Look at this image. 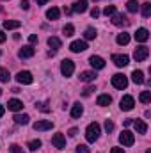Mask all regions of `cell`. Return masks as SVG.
Here are the masks:
<instances>
[{
    "label": "cell",
    "mask_w": 151,
    "mask_h": 153,
    "mask_svg": "<svg viewBox=\"0 0 151 153\" xmlns=\"http://www.w3.org/2000/svg\"><path fill=\"white\" fill-rule=\"evenodd\" d=\"M100 134H101V126H100L98 123H91V125H87V128H85V139H87L89 143L98 141Z\"/></svg>",
    "instance_id": "cell-1"
},
{
    "label": "cell",
    "mask_w": 151,
    "mask_h": 153,
    "mask_svg": "<svg viewBox=\"0 0 151 153\" xmlns=\"http://www.w3.org/2000/svg\"><path fill=\"white\" fill-rule=\"evenodd\" d=\"M148 55H150V48H148V46H144V45L137 46V48H135V52H133V59H135L137 62L146 61V59H148Z\"/></svg>",
    "instance_id": "cell-2"
},
{
    "label": "cell",
    "mask_w": 151,
    "mask_h": 153,
    "mask_svg": "<svg viewBox=\"0 0 151 153\" xmlns=\"http://www.w3.org/2000/svg\"><path fill=\"white\" fill-rule=\"evenodd\" d=\"M112 85L115 89H126V85H128V78L123 75V73H115L112 76Z\"/></svg>",
    "instance_id": "cell-3"
},
{
    "label": "cell",
    "mask_w": 151,
    "mask_h": 153,
    "mask_svg": "<svg viewBox=\"0 0 151 153\" xmlns=\"http://www.w3.org/2000/svg\"><path fill=\"white\" fill-rule=\"evenodd\" d=\"M119 107H121V111H124V112L132 111V109L135 107V100H133V96H130V94L123 96L121 102H119Z\"/></svg>",
    "instance_id": "cell-4"
},
{
    "label": "cell",
    "mask_w": 151,
    "mask_h": 153,
    "mask_svg": "<svg viewBox=\"0 0 151 153\" xmlns=\"http://www.w3.org/2000/svg\"><path fill=\"white\" fill-rule=\"evenodd\" d=\"M73 71H75V64H73V61L64 59V61L61 62V73H62L64 76H71L73 75Z\"/></svg>",
    "instance_id": "cell-5"
},
{
    "label": "cell",
    "mask_w": 151,
    "mask_h": 153,
    "mask_svg": "<svg viewBox=\"0 0 151 153\" xmlns=\"http://www.w3.org/2000/svg\"><path fill=\"white\" fill-rule=\"evenodd\" d=\"M119 143L123 146H132L135 143V135L130 132V130H123V134L119 135Z\"/></svg>",
    "instance_id": "cell-6"
},
{
    "label": "cell",
    "mask_w": 151,
    "mask_h": 153,
    "mask_svg": "<svg viewBox=\"0 0 151 153\" xmlns=\"http://www.w3.org/2000/svg\"><path fill=\"white\" fill-rule=\"evenodd\" d=\"M112 62L117 66V68H124V66H128L130 57H128V55H124V53H114V55H112Z\"/></svg>",
    "instance_id": "cell-7"
},
{
    "label": "cell",
    "mask_w": 151,
    "mask_h": 153,
    "mask_svg": "<svg viewBox=\"0 0 151 153\" xmlns=\"http://www.w3.org/2000/svg\"><path fill=\"white\" fill-rule=\"evenodd\" d=\"M16 80H18V84L29 85V84H32V82H34V76H32L30 71H20V73L16 75Z\"/></svg>",
    "instance_id": "cell-8"
},
{
    "label": "cell",
    "mask_w": 151,
    "mask_h": 153,
    "mask_svg": "<svg viewBox=\"0 0 151 153\" xmlns=\"http://www.w3.org/2000/svg\"><path fill=\"white\" fill-rule=\"evenodd\" d=\"M112 23L115 27H128L130 25V20L124 16V14H117V13H114L112 14Z\"/></svg>",
    "instance_id": "cell-9"
},
{
    "label": "cell",
    "mask_w": 151,
    "mask_h": 153,
    "mask_svg": "<svg viewBox=\"0 0 151 153\" xmlns=\"http://www.w3.org/2000/svg\"><path fill=\"white\" fill-rule=\"evenodd\" d=\"M52 144H53L57 150H64V148H66V137L59 132V134H55V135L52 137Z\"/></svg>",
    "instance_id": "cell-10"
},
{
    "label": "cell",
    "mask_w": 151,
    "mask_h": 153,
    "mask_svg": "<svg viewBox=\"0 0 151 153\" xmlns=\"http://www.w3.org/2000/svg\"><path fill=\"white\" fill-rule=\"evenodd\" d=\"M52 126H53V123H52V121H48V119H43V121H36V123H34V130H36V132L50 130Z\"/></svg>",
    "instance_id": "cell-11"
},
{
    "label": "cell",
    "mask_w": 151,
    "mask_h": 153,
    "mask_svg": "<svg viewBox=\"0 0 151 153\" xmlns=\"http://www.w3.org/2000/svg\"><path fill=\"white\" fill-rule=\"evenodd\" d=\"M89 64H91L94 70H103V68H105V61H103L100 55H93V57L89 59Z\"/></svg>",
    "instance_id": "cell-12"
},
{
    "label": "cell",
    "mask_w": 151,
    "mask_h": 153,
    "mask_svg": "<svg viewBox=\"0 0 151 153\" xmlns=\"http://www.w3.org/2000/svg\"><path fill=\"white\" fill-rule=\"evenodd\" d=\"M70 50L71 52H75V53H80V52H84V50H87V43L85 41H73L71 45H70Z\"/></svg>",
    "instance_id": "cell-13"
},
{
    "label": "cell",
    "mask_w": 151,
    "mask_h": 153,
    "mask_svg": "<svg viewBox=\"0 0 151 153\" xmlns=\"http://www.w3.org/2000/svg\"><path fill=\"white\" fill-rule=\"evenodd\" d=\"M135 39L139 41V43H146L148 39H150V30L148 29H137V32H135Z\"/></svg>",
    "instance_id": "cell-14"
},
{
    "label": "cell",
    "mask_w": 151,
    "mask_h": 153,
    "mask_svg": "<svg viewBox=\"0 0 151 153\" xmlns=\"http://www.w3.org/2000/svg\"><path fill=\"white\" fill-rule=\"evenodd\" d=\"M34 53H36V50L29 45V46H23V48L18 52V57H20V59H29V57H32Z\"/></svg>",
    "instance_id": "cell-15"
},
{
    "label": "cell",
    "mask_w": 151,
    "mask_h": 153,
    "mask_svg": "<svg viewBox=\"0 0 151 153\" xmlns=\"http://www.w3.org/2000/svg\"><path fill=\"white\" fill-rule=\"evenodd\" d=\"M7 107H9V111H13V112H18V111H21V109H23V102H20L18 98H13V100H9Z\"/></svg>",
    "instance_id": "cell-16"
},
{
    "label": "cell",
    "mask_w": 151,
    "mask_h": 153,
    "mask_svg": "<svg viewBox=\"0 0 151 153\" xmlns=\"http://www.w3.org/2000/svg\"><path fill=\"white\" fill-rule=\"evenodd\" d=\"M132 125L135 126L137 134H146V132H148V125H146L142 119H135V121H132Z\"/></svg>",
    "instance_id": "cell-17"
},
{
    "label": "cell",
    "mask_w": 151,
    "mask_h": 153,
    "mask_svg": "<svg viewBox=\"0 0 151 153\" xmlns=\"http://www.w3.org/2000/svg\"><path fill=\"white\" fill-rule=\"evenodd\" d=\"M96 103H98L100 107H107V105L112 103V96H110V94H100L98 100H96Z\"/></svg>",
    "instance_id": "cell-18"
},
{
    "label": "cell",
    "mask_w": 151,
    "mask_h": 153,
    "mask_svg": "<svg viewBox=\"0 0 151 153\" xmlns=\"http://www.w3.org/2000/svg\"><path fill=\"white\" fill-rule=\"evenodd\" d=\"M75 13H85L87 11V0H76V4L73 5Z\"/></svg>",
    "instance_id": "cell-19"
},
{
    "label": "cell",
    "mask_w": 151,
    "mask_h": 153,
    "mask_svg": "<svg viewBox=\"0 0 151 153\" xmlns=\"http://www.w3.org/2000/svg\"><path fill=\"white\" fill-rule=\"evenodd\" d=\"M96 78V73L94 71H82L80 73V80L82 82H93Z\"/></svg>",
    "instance_id": "cell-20"
},
{
    "label": "cell",
    "mask_w": 151,
    "mask_h": 153,
    "mask_svg": "<svg viewBox=\"0 0 151 153\" xmlns=\"http://www.w3.org/2000/svg\"><path fill=\"white\" fill-rule=\"evenodd\" d=\"M59 16H61V11L57 7H52V9L46 11V18L48 20H59Z\"/></svg>",
    "instance_id": "cell-21"
},
{
    "label": "cell",
    "mask_w": 151,
    "mask_h": 153,
    "mask_svg": "<svg viewBox=\"0 0 151 153\" xmlns=\"http://www.w3.org/2000/svg\"><path fill=\"white\" fill-rule=\"evenodd\" d=\"M132 80H133L135 84H144V73H142L141 70H135V71L132 73Z\"/></svg>",
    "instance_id": "cell-22"
},
{
    "label": "cell",
    "mask_w": 151,
    "mask_h": 153,
    "mask_svg": "<svg viewBox=\"0 0 151 153\" xmlns=\"http://www.w3.org/2000/svg\"><path fill=\"white\" fill-rule=\"evenodd\" d=\"M115 41H117V45H128L130 43V34L128 32H121V34H117Z\"/></svg>",
    "instance_id": "cell-23"
},
{
    "label": "cell",
    "mask_w": 151,
    "mask_h": 153,
    "mask_svg": "<svg viewBox=\"0 0 151 153\" xmlns=\"http://www.w3.org/2000/svg\"><path fill=\"white\" fill-rule=\"evenodd\" d=\"M82 114H84V107H82L80 103H75V105H73V109H71V117L78 119Z\"/></svg>",
    "instance_id": "cell-24"
},
{
    "label": "cell",
    "mask_w": 151,
    "mask_h": 153,
    "mask_svg": "<svg viewBox=\"0 0 151 153\" xmlns=\"http://www.w3.org/2000/svg\"><path fill=\"white\" fill-rule=\"evenodd\" d=\"M21 23L20 22H16V20H5L4 22V29H7V30H13V29H18Z\"/></svg>",
    "instance_id": "cell-25"
},
{
    "label": "cell",
    "mask_w": 151,
    "mask_h": 153,
    "mask_svg": "<svg viewBox=\"0 0 151 153\" xmlns=\"http://www.w3.org/2000/svg\"><path fill=\"white\" fill-rule=\"evenodd\" d=\"M61 45H62V41L59 38H55V36H52V38H48V46L50 48H53V50H57V48H61Z\"/></svg>",
    "instance_id": "cell-26"
},
{
    "label": "cell",
    "mask_w": 151,
    "mask_h": 153,
    "mask_svg": "<svg viewBox=\"0 0 151 153\" xmlns=\"http://www.w3.org/2000/svg\"><path fill=\"white\" fill-rule=\"evenodd\" d=\"M139 7H141L142 16H144V18H150L151 16V4L150 2H146V4H142V5H139Z\"/></svg>",
    "instance_id": "cell-27"
},
{
    "label": "cell",
    "mask_w": 151,
    "mask_h": 153,
    "mask_svg": "<svg viewBox=\"0 0 151 153\" xmlns=\"http://www.w3.org/2000/svg\"><path fill=\"white\" fill-rule=\"evenodd\" d=\"M29 119H30V117H29L27 114H16V116H14L16 125H27V123H29Z\"/></svg>",
    "instance_id": "cell-28"
},
{
    "label": "cell",
    "mask_w": 151,
    "mask_h": 153,
    "mask_svg": "<svg viewBox=\"0 0 151 153\" xmlns=\"http://www.w3.org/2000/svg\"><path fill=\"white\" fill-rule=\"evenodd\" d=\"M126 9H128L130 13H137V9H139L137 0H128V2H126Z\"/></svg>",
    "instance_id": "cell-29"
},
{
    "label": "cell",
    "mask_w": 151,
    "mask_h": 153,
    "mask_svg": "<svg viewBox=\"0 0 151 153\" xmlns=\"http://www.w3.org/2000/svg\"><path fill=\"white\" fill-rule=\"evenodd\" d=\"M62 32H64V36H66V38H71V36L75 34V27H73L71 23H68V25H64Z\"/></svg>",
    "instance_id": "cell-30"
},
{
    "label": "cell",
    "mask_w": 151,
    "mask_h": 153,
    "mask_svg": "<svg viewBox=\"0 0 151 153\" xmlns=\"http://www.w3.org/2000/svg\"><path fill=\"white\" fill-rule=\"evenodd\" d=\"M96 29H93V27H89V29H85V32H84V38L85 39H94L96 38Z\"/></svg>",
    "instance_id": "cell-31"
},
{
    "label": "cell",
    "mask_w": 151,
    "mask_h": 153,
    "mask_svg": "<svg viewBox=\"0 0 151 153\" xmlns=\"http://www.w3.org/2000/svg\"><path fill=\"white\" fill-rule=\"evenodd\" d=\"M139 100H141L142 103H150V102H151V93H150V91H142V93H141V96H139Z\"/></svg>",
    "instance_id": "cell-32"
},
{
    "label": "cell",
    "mask_w": 151,
    "mask_h": 153,
    "mask_svg": "<svg viewBox=\"0 0 151 153\" xmlns=\"http://www.w3.org/2000/svg\"><path fill=\"white\" fill-rule=\"evenodd\" d=\"M39 148H41V141H39V139H34V141L29 143V150H30V152H36Z\"/></svg>",
    "instance_id": "cell-33"
},
{
    "label": "cell",
    "mask_w": 151,
    "mask_h": 153,
    "mask_svg": "<svg viewBox=\"0 0 151 153\" xmlns=\"http://www.w3.org/2000/svg\"><path fill=\"white\" fill-rule=\"evenodd\" d=\"M9 78H11L9 71L5 68H0V82H9Z\"/></svg>",
    "instance_id": "cell-34"
},
{
    "label": "cell",
    "mask_w": 151,
    "mask_h": 153,
    "mask_svg": "<svg viewBox=\"0 0 151 153\" xmlns=\"http://www.w3.org/2000/svg\"><path fill=\"white\" fill-rule=\"evenodd\" d=\"M114 13H115V5H107V7L103 9V14H105V16H112Z\"/></svg>",
    "instance_id": "cell-35"
},
{
    "label": "cell",
    "mask_w": 151,
    "mask_h": 153,
    "mask_svg": "<svg viewBox=\"0 0 151 153\" xmlns=\"http://www.w3.org/2000/svg\"><path fill=\"white\" fill-rule=\"evenodd\" d=\"M76 153H91V150H89V146H85V144H78V146H76Z\"/></svg>",
    "instance_id": "cell-36"
},
{
    "label": "cell",
    "mask_w": 151,
    "mask_h": 153,
    "mask_svg": "<svg viewBox=\"0 0 151 153\" xmlns=\"http://www.w3.org/2000/svg\"><path fill=\"white\" fill-rule=\"evenodd\" d=\"M36 107H38L41 112H50V107H48V103H46V102H43V103H38Z\"/></svg>",
    "instance_id": "cell-37"
},
{
    "label": "cell",
    "mask_w": 151,
    "mask_h": 153,
    "mask_svg": "<svg viewBox=\"0 0 151 153\" xmlns=\"http://www.w3.org/2000/svg\"><path fill=\"white\" fill-rule=\"evenodd\" d=\"M9 150H11V153H25L23 150H21V146H18V144H11Z\"/></svg>",
    "instance_id": "cell-38"
},
{
    "label": "cell",
    "mask_w": 151,
    "mask_h": 153,
    "mask_svg": "<svg viewBox=\"0 0 151 153\" xmlns=\"http://www.w3.org/2000/svg\"><path fill=\"white\" fill-rule=\"evenodd\" d=\"M105 130H107V134L114 132V123L110 121V119H107V121H105Z\"/></svg>",
    "instance_id": "cell-39"
},
{
    "label": "cell",
    "mask_w": 151,
    "mask_h": 153,
    "mask_svg": "<svg viewBox=\"0 0 151 153\" xmlns=\"http://www.w3.org/2000/svg\"><path fill=\"white\" fill-rule=\"evenodd\" d=\"M91 16H93V18H98V16H100V9H98V7H93V9H91Z\"/></svg>",
    "instance_id": "cell-40"
},
{
    "label": "cell",
    "mask_w": 151,
    "mask_h": 153,
    "mask_svg": "<svg viewBox=\"0 0 151 153\" xmlns=\"http://www.w3.org/2000/svg\"><path fill=\"white\" fill-rule=\"evenodd\" d=\"M20 7H21V9H25V11H27V9H29V7H30V5H29V0H21V2H20Z\"/></svg>",
    "instance_id": "cell-41"
},
{
    "label": "cell",
    "mask_w": 151,
    "mask_h": 153,
    "mask_svg": "<svg viewBox=\"0 0 151 153\" xmlns=\"http://www.w3.org/2000/svg\"><path fill=\"white\" fill-rule=\"evenodd\" d=\"M93 91H94V89H93V87H85V89H84V91H82V94H84V96H89V94H91V93H93Z\"/></svg>",
    "instance_id": "cell-42"
},
{
    "label": "cell",
    "mask_w": 151,
    "mask_h": 153,
    "mask_svg": "<svg viewBox=\"0 0 151 153\" xmlns=\"http://www.w3.org/2000/svg\"><path fill=\"white\" fill-rule=\"evenodd\" d=\"M29 41H30L32 45H34V43H38V36H36V34H30V36H29Z\"/></svg>",
    "instance_id": "cell-43"
},
{
    "label": "cell",
    "mask_w": 151,
    "mask_h": 153,
    "mask_svg": "<svg viewBox=\"0 0 151 153\" xmlns=\"http://www.w3.org/2000/svg\"><path fill=\"white\" fill-rule=\"evenodd\" d=\"M68 134H70V137H75L76 134H78V130H76V128H71V130H70Z\"/></svg>",
    "instance_id": "cell-44"
},
{
    "label": "cell",
    "mask_w": 151,
    "mask_h": 153,
    "mask_svg": "<svg viewBox=\"0 0 151 153\" xmlns=\"http://www.w3.org/2000/svg\"><path fill=\"white\" fill-rule=\"evenodd\" d=\"M110 153H124V150H123V148H112Z\"/></svg>",
    "instance_id": "cell-45"
},
{
    "label": "cell",
    "mask_w": 151,
    "mask_h": 153,
    "mask_svg": "<svg viewBox=\"0 0 151 153\" xmlns=\"http://www.w3.org/2000/svg\"><path fill=\"white\" fill-rule=\"evenodd\" d=\"M5 41V34H4V30H0V43H4Z\"/></svg>",
    "instance_id": "cell-46"
},
{
    "label": "cell",
    "mask_w": 151,
    "mask_h": 153,
    "mask_svg": "<svg viewBox=\"0 0 151 153\" xmlns=\"http://www.w3.org/2000/svg\"><path fill=\"white\" fill-rule=\"evenodd\" d=\"M36 2H38V5H44V4H46L48 0H36Z\"/></svg>",
    "instance_id": "cell-47"
},
{
    "label": "cell",
    "mask_w": 151,
    "mask_h": 153,
    "mask_svg": "<svg viewBox=\"0 0 151 153\" xmlns=\"http://www.w3.org/2000/svg\"><path fill=\"white\" fill-rule=\"evenodd\" d=\"M132 125V119H124V126H130Z\"/></svg>",
    "instance_id": "cell-48"
},
{
    "label": "cell",
    "mask_w": 151,
    "mask_h": 153,
    "mask_svg": "<svg viewBox=\"0 0 151 153\" xmlns=\"http://www.w3.org/2000/svg\"><path fill=\"white\" fill-rule=\"evenodd\" d=\"M4 112H5V111H4V105H0V117L4 116Z\"/></svg>",
    "instance_id": "cell-49"
},
{
    "label": "cell",
    "mask_w": 151,
    "mask_h": 153,
    "mask_svg": "<svg viewBox=\"0 0 151 153\" xmlns=\"http://www.w3.org/2000/svg\"><path fill=\"white\" fill-rule=\"evenodd\" d=\"M146 153H151V150H148V152H146Z\"/></svg>",
    "instance_id": "cell-50"
},
{
    "label": "cell",
    "mask_w": 151,
    "mask_h": 153,
    "mask_svg": "<svg viewBox=\"0 0 151 153\" xmlns=\"http://www.w3.org/2000/svg\"><path fill=\"white\" fill-rule=\"evenodd\" d=\"M0 96H2V89H0Z\"/></svg>",
    "instance_id": "cell-51"
}]
</instances>
